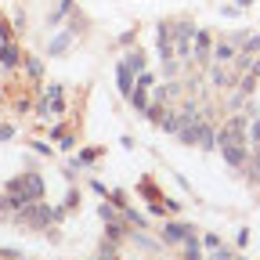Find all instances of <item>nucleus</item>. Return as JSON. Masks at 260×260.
I'll use <instances>...</instances> for the list:
<instances>
[{
    "instance_id": "7ed1b4c3",
    "label": "nucleus",
    "mask_w": 260,
    "mask_h": 260,
    "mask_svg": "<svg viewBox=\"0 0 260 260\" xmlns=\"http://www.w3.org/2000/svg\"><path fill=\"white\" fill-rule=\"evenodd\" d=\"M148 94H152V73H138V83L134 90H130V102H134V109H148Z\"/></svg>"
},
{
    "instance_id": "9b49d317",
    "label": "nucleus",
    "mask_w": 260,
    "mask_h": 260,
    "mask_svg": "<svg viewBox=\"0 0 260 260\" xmlns=\"http://www.w3.org/2000/svg\"><path fill=\"white\" fill-rule=\"evenodd\" d=\"M213 80H217V83H224V87H228V83H235V76L228 73V69H213Z\"/></svg>"
},
{
    "instance_id": "f8f14e48",
    "label": "nucleus",
    "mask_w": 260,
    "mask_h": 260,
    "mask_svg": "<svg viewBox=\"0 0 260 260\" xmlns=\"http://www.w3.org/2000/svg\"><path fill=\"white\" fill-rule=\"evenodd\" d=\"M249 141H253V145H260V119H253V123H249Z\"/></svg>"
},
{
    "instance_id": "f257e3e1",
    "label": "nucleus",
    "mask_w": 260,
    "mask_h": 260,
    "mask_svg": "<svg viewBox=\"0 0 260 260\" xmlns=\"http://www.w3.org/2000/svg\"><path fill=\"white\" fill-rule=\"evenodd\" d=\"M170 40H174V58H191V40H195V29L188 22L170 25Z\"/></svg>"
},
{
    "instance_id": "6e6552de",
    "label": "nucleus",
    "mask_w": 260,
    "mask_h": 260,
    "mask_svg": "<svg viewBox=\"0 0 260 260\" xmlns=\"http://www.w3.org/2000/svg\"><path fill=\"white\" fill-rule=\"evenodd\" d=\"M0 65H8V69H11V65H18V47L8 44L4 37H0Z\"/></svg>"
},
{
    "instance_id": "0eeeda50",
    "label": "nucleus",
    "mask_w": 260,
    "mask_h": 260,
    "mask_svg": "<svg viewBox=\"0 0 260 260\" xmlns=\"http://www.w3.org/2000/svg\"><path fill=\"white\" fill-rule=\"evenodd\" d=\"M213 61H217V65H228V61H235V40H224V44H217V51H213Z\"/></svg>"
},
{
    "instance_id": "1a4fd4ad",
    "label": "nucleus",
    "mask_w": 260,
    "mask_h": 260,
    "mask_svg": "<svg viewBox=\"0 0 260 260\" xmlns=\"http://www.w3.org/2000/svg\"><path fill=\"white\" fill-rule=\"evenodd\" d=\"M188 232H191V228H181V224H167V239H170V242H177V239H188Z\"/></svg>"
},
{
    "instance_id": "423d86ee",
    "label": "nucleus",
    "mask_w": 260,
    "mask_h": 260,
    "mask_svg": "<svg viewBox=\"0 0 260 260\" xmlns=\"http://www.w3.org/2000/svg\"><path fill=\"white\" fill-rule=\"evenodd\" d=\"M18 184H22V191L29 195V203H37V199H40V195H44V181H40L37 174H25V177H22Z\"/></svg>"
},
{
    "instance_id": "39448f33",
    "label": "nucleus",
    "mask_w": 260,
    "mask_h": 260,
    "mask_svg": "<svg viewBox=\"0 0 260 260\" xmlns=\"http://www.w3.org/2000/svg\"><path fill=\"white\" fill-rule=\"evenodd\" d=\"M134 69H130V65L126 61H119V69H116V83H119V94L123 98H130V90H134Z\"/></svg>"
},
{
    "instance_id": "f03ea898",
    "label": "nucleus",
    "mask_w": 260,
    "mask_h": 260,
    "mask_svg": "<svg viewBox=\"0 0 260 260\" xmlns=\"http://www.w3.org/2000/svg\"><path fill=\"white\" fill-rule=\"evenodd\" d=\"M61 109H65V98H61V87H58V83H51V87L44 90V105H40V112H44L47 119H54V116H61Z\"/></svg>"
},
{
    "instance_id": "ddd939ff",
    "label": "nucleus",
    "mask_w": 260,
    "mask_h": 260,
    "mask_svg": "<svg viewBox=\"0 0 260 260\" xmlns=\"http://www.w3.org/2000/svg\"><path fill=\"white\" fill-rule=\"evenodd\" d=\"M256 170H260V145H256Z\"/></svg>"
},
{
    "instance_id": "9d476101",
    "label": "nucleus",
    "mask_w": 260,
    "mask_h": 260,
    "mask_svg": "<svg viewBox=\"0 0 260 260\" xmlns=\"http://www.w3.org/2000/svg\"><path fill=\"white\" fill-rule=\"evenodd\" d=\"M123 61H126V65H130L134 73H141V69H145V58H141V54H126Z\"/></svg>"
},
{
    "instance_id": "20e7f679",
    "label": "nucleus",
    "mask_w": 260,
    "mask_h": 260,
    "mask_svg": "<svg viewBox=\"0 0 260 260\" xmlns=\"http://www.w3.org/2000/svg\"><path fill=\"white\" fill-rule=\"evenodd\" d=\"M210 51H213V40H210V32L195 29V40H191V61L206 65V61H210Z\"/></svg>"
}]
</instances>
